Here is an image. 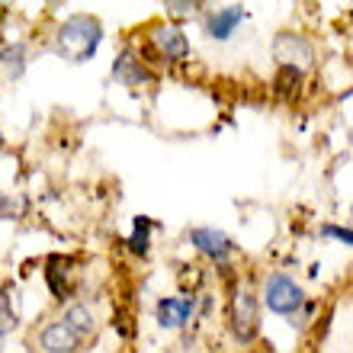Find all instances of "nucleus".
Listing matches in <instances>:
<instances>
[{
    "mask_svg": "<svg viewBox=\"0 0 353 353\" xmlns=\"http://www.w3.org/2000/svg\"><path fill=\"white\" fill-rule=\"evenodd\" d=\"M52 46L65 61L71 65H84L90 61L103 46V23L93 13H71L68 19H61L52 36Z\"/></svg>",
    "mask_w": 353,
    "mask_h": 353,
    "instance_id": "f257e3e1",
    "label": "nucleus"
},
{
    "mask_svg": "<svg viewBox=\"0 0 353 353\" xmlns=\"http://www.w3.org/2000/svg\"><path fill=\"white\" fill-rule=\"evenodd\" d=\"M141 55V61L154 71V68H168V65H183L186 58L193 55V46H190V36L183 29L170 23V19H161V23H151L148 36H145V46L135 48Z\"/></svg>",
    "mask_w": 353,
    "mask_h": 353,
    "instance_id": "f03ea898",
    "label": "nucleus"
},
{
    "mask_svg": "<svg viewBox=\"0 0 353 353\" xmlns=\"http://www.w3.org/2000/svg\"><path fill=\"white\" fill-rule=\"evenodd\" d=\"M225 321H228V331L238 344H254V337L261 334V296H257L254 283L238 279L232 286Z\"/></svg>",
    "mask_w": 353,
    "mask_h": 353,
    "instance_id": "7ed1b4c3",
    "label": "nucleus"
},
{
    "mask_svg": "<svg viewBox=\"0 0 353 353\" xmlns=\"http://www.w3.org/2000/svg\"><path fill=\"white\" fill-rule=\"evenodd\" d=\"M257 296H261V305H267V312H273V315H279V318H289L299 312V305L308 299V292L302 289V283H299L292 273L276 270V273H270V276L263 279V286Z\"/></svg>",
    "mask_w": 353,
    "mask_h": 353,
    "instance_id": "20e7f679",
    "label": "nucleus"
},
{
    "mask_svg": "<svg viewBox=\"0 0 353 353\" xmlns=\"http://www.w3.org/2000/svg\"><path fill=\"white\" fill-rule=\"evenodd\" d=\"M42 273H46V286L55 302H65V305L74 302L77 292H81V276H84V267H81L77 257H71V254H52V257H46Z\"/></svg>",
    "mask_w": 353,
    "mask_h": 353,
    "instance_id": "39448f33",
    "label": "nucleus"
},
{
    "mask_svg": "<svg viewBox=\"0 0 353 353\" xmlns=\"http://www.w3.org/2000/svg\"><path fill=\"white\" fill-rule=\"evenodd\" d=\"M273 61L276 68H292L299 74H305L308 68L315 65V42L305 36V32H296V29H283L276 39H273Z\"/></svg>",
    "mask_w": 353,
    "mask_h": 353,
    "instance_id": "423d86ee",
    "label": "nucleus"
},
{
    "mask_svg": "<svg viewBox=\"0 0 353 353\" xmlns=\"http://www.w3.org/2000/svg\"><path fill=\"white\" fill-rule=\"evenodd\" d=\"M186 241H190V248H193L199 257L219 263V267H228V261L238 254V244H234L222 228H212V225H193V228L186 232Z\"/></svg>",
    "mask_w": 353,
    "mask_h": 353,
    "instance_id": "0eeeda50",
    "label": "nucleus"
},
{
    "mask_svg": "<svg viewBox=\"0 0 353 353\" xmlns=\"http://www.w3.org/2000/svg\"><path fill=\"white\" fill-rule=\"evenodd\" d=\"M112 81L119 87H125L129 93H141V90H148V87L158 84V71H151V68L141 61L139 52L132 46H125L119 55H116V61H112Z\"/></svg>",
    "mask_w": 353,
    "mask_h": 353,
    "instance_id": "6e6552de",
    "label": "nucleus"
},
{
    "mask_svg": "<svg viewBox=\"0 0 353 353\" xmlns=\"http://www.w3.org/2000/svg\"><path fill=\"white\" fill-rule=\"evenodd\" d=\"M29 350L32 353H81L84 344L71 334V327L61 318H48L29 334Z\"/></svg>",
    "mask_w": 353,
    "mask_h": 353,
    "instance_id": "1a4fd4ad",
    "label": "nucleus"
},
{
    "mask_svg": "<svg viewBox=\"0 0 353 353\" xmlns=\"http://www.w3.org/2000/svg\"><path fill=\"white\" fill-rule=\"evenodd\" d=\"M199 315L196 296H161L154 302V321L164 331H183L186 325H193V318Z\"/></svg>",
    "mask_w": 353,
    "mask_h": 353,
    "instance_id": "9d476101",
    "label": "nucleus"
},
{
    "mask_svg": "<svg viewBox=\"0 0 353 353\" xmlns=\"http://www.w3.org/2000/svg\"><path fill=\"white\" fill-rule=\"evenodd\" d=\"M248 19V10L241 3H228V7H215L203 13V29L212 42H228V39L241 29V23Z\"/></svg>",
    "mask_w": 353,
    "mask_h": 353,
    "instance_id": "9b49d317",
    "label": "nucleus"
},
{
    "mask_svg": "<svg viewBox=\"0 0 353 353\" xmlns=\"http://www.w3.org/2000/svg\"><path fill=\"white\" fill-rule=\"evenodd\" d=\"M58 318L71 327V334H74L84 347H87V341H93V337H97V331H100V318H97V312L87 305L84 299L68 302V305L61 308V315H58Z\"/></svg>",
    "mask_w": 353,
    "mask_h": 353,
    "instance_id": "f8f14e48",
    "label": "nucleus"
},
{
    "mask_svg": "<svg viewBox=\"0 0 353 353\" xmlns=\"http://www.w3.org/2000/svg\"><path fill=\"white\" fill-rule=\"evenodd\" d=\"M151 232H154V222H151L148 215H135V219H132V234L125 238V248H129L139 261H145L151 254Z\"/></svg>",
    "mask_w": 353,
    "mask_h": 353,
    "instance_id": "ddd939ff",
    "label": "nucleus"
},
{
    "mask_svg": "<svg viewBox=\"0 0 353 353\" xmlns=\"http://www.w3.org/2000/svg\"><path fill=\"white\" fill-rule=\"evenodd\" d=\"M0 68L10 74V81H19L29 68V48L26 42H10L0 48Z\"/></svg>",
    "mask_w": 353,
    "mask_h": 353,
    "instance_id": "4468645a",
    "label": "nucleus"
},
{
    "mask_svg": "<svg viewBox=\"0 0 353 353\" xmlns=\"http://www.w3.org/2000/svg\"><path fill=\"white\" fill-rule=\"evenodd\" d=\"M302 77L305 74H299L292 68H276V74H273V93L283 97V100H292V97H299V90H302Z\"/></svg>",
    "mask_w": 353,
    "mask_h": 353,
    "instance_id": "2eb2a0df",
    "label": "nucleus"
},
{
    "mask_svg": "<svg viewBox=\"0 0 353 353\" xmlns=\"http://www.w3.org/2000/svg\"><path fill=\"white\" fill-rule=\"evenodd\" d=\"M19 325V315H17V305H13V296H10L7 286H0V337L13 334Z\"/></svg>",
    "mask_w": 353,
    "mask_h": 353,
    "instance_id": "dca6fc26",
    "label": "nucleus"
},
{
    "mask_svg": "<svg viewBox=\"0 0 353 353\" xmlns=\"http://www.w3.org/2000/svg\"><path fill=\"white\" fill-rule=\"evenodd\" d=\"M161 10H164V17L174 23V19H186V17H203L205 3H199V0H168Z\"/></svg>",
    "mask_w": 353,
    "mask_h": 353,
    "instance_id": "f3484780",
    "label": "nucleus"
},
{
    "mask_svg": "<svg viewBox=\"0 0 353 353\" xmlns=\"http://www.w3.org/2000/svg\"><path fill=\"white\" fill-rule=\"evenodd\" d=\"M318 308H321V302H315V299H305L302 305H299L296 315H289V327H296V331H312V325H315L318 318Z\"/></svg>",
    "mask_w": 353,
    "mask_h": 353,
    "instance_id": "a211bd4d",
    "label": "nucleus"
},
{
    "mask_svg": "<svg viewBox=\"0 0 353 353\" xmlns=\"http://www.w3.org/2000/svg\"><path fill=\"white\" fill-rule=\"evenodd\" d=\"M318 234L321 238H337V241L344 244V248H350L353 244V232L347 228V225H334V222H325L321 228H318Z\"/></svg>",
    "mask_w": 353,
    "mask_h": 353,
    "instance_id": "6ab92c4d",
    "label": "nucleus"
},
{
    "mask_svg": "<svg viewBox=\"0 0 353 353\" xmlns=\"http://www.w3.org/2000/svg\"><path fill=\"white\" fill-rule=\"evenodd\" d=\"M318 341H321V337H305V341H302V347H299L296 353H321V344H318Z\"/></svg>",
    "mask_w": 353,
    "mask_h": 353,
    "instance_id": "aec40b11",
    "label": "nucleus"
},
{
    "mask_svg": "<svg viewBox=\"0 0 353 353\" xmlns=\"http://www.w3.org/2000/svg\"><path fill=\"white\" fill-rule=\"evenodd\" d=\"M7 209H10V199L0 193V219H3V212H7Z\"/></svg>",
    "mask_w": 353,
    "mask_h": 353,
    "instance_id": "412c9836",
    "label": "nucleus"
}]
</instances>
